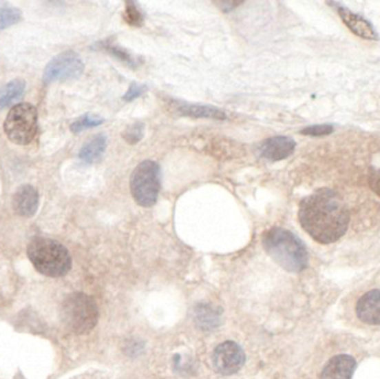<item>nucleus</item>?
I'll return each instance as SVG.
<instances>
[{
	"label": "nucleus",
	"instance_id": "13",
	"mask_svg": "<svg viewBox=\"0 0 380 379\" xmlns=\"http://www.w3.org/2000/svg\"><path fill=\"white\" fill-rule=\"evenodd\" d=\"M356 369V362L349 355L332 357L323 369L320 379H352Z\"/></svg>",
	"mask_w": 380,
	"mask_h": 379
},
{
	"label": "nucleus",
	"instance_id": "1",
	"mask_svg": "<svg viewBox=\"0 0 380 379\" xmlns=\"http://www.w3.org/2000/svg\"><path fill=\"white\" fill-rule=\"evenodd\" d=\"M298 218L311 238L327 245L339 240L345 235L350 213L337 192L321 188L300 201Z\"/></svg>",
	"mask_w": 380,
	"mask_h": 379
},
{
	"label": "nucleus",
	"instance_id": "15",
	"mask_svg": "<svg viewBox=\"0 0 380 379\" xmlns=\"http://www.w3.org/2000/svg\"><path fill=\"white\" fill-rule=\"evenodd\" d=\"M173 107L179 115L184 117L206 118V119H218V121H224L227 118L226 112L217 107L184 103H175Z\"/></svg>",
	"mask_w": 380,
	"mask_h": 379
},
{
	"label": "nucleus",
	"instance_id": "2",
	"mask_svg": "<svg viewBox=\"0 0 380 379\" xmlns=\"http://www.w3.org/2000/svg\"><path fill=\"white\" fill-rule=\"evenodd\" d=\"M262 246L268 255L289 273H300L308 266L307 248L291 230L271 228L262 236Z\"/></svg>",
	"mask_w": 380,
	"mask_h": 379
},
{
	"label": "nucleus",
	"instance_id": "7",
	"mask_svg": "<svg viewBox=\"0 0 380 379\" xmlns=\"http://www.w3.org/2000/svg\"><path fill=\"white\" fill-rule=\"evenodd\" d=\"M84 61L77 52H61L56 56L43 70V83H52L56 81H66L77 79L84 72Z\"/></svg>",
	"mask_w": 380,
	"mask_h": 379
},
{
	"label": "nucleus",
	"instance_id": "17",
	"mask_svg": "<svg viewBox=\"0 0 380 379\" xmlns=\"http://www.w3.org/2000/svg\"><path fill=\"white\" fill-rule=\"evenodd\" d=\"M26 90V83L23 79H14L0 88V110L10 106L12 103L21 99Z\"/></svg>",
	"mask_w": 380,
	"mask_h": 379
},
{
	"label": "nucleus",
	"instance_id": "5",
	"mask_svg": "<svg viewBox=\"0 0 380 379\" xmlns=\"http://www.w3.org/2000/svg\"><path fill=\"white\" fill-rule=\"evenodd\" d=\"M160 186V167L156 161H142L134 170L130 190L137 204L142 207L154 206L158 199Z\"/></svg>",
	"mask_w": 380,
	"mask_h": 379
},
{
	"label": "nucleus",
	"instance_id": "21",
	"mask_svg": "<svg viewBox=\"0 0 380 379\" xmlns=\"http://www.w3.org/2000/svg\"><path fill=\"white\" fill-rule=\"evenodd\" d=\"M124 19L129 26L141 27L144 23V14L139 10L138 7L136 6L135 3H126L125 7Z\"/></svg>",
	"mask_w": 380,
	"mask_h": 379
},
{
	"label": "nucleus",
	"instance_id": "3",
	"mask_svg": "<svg viewBox=\"0 0 380 379\" xmlns=\"http://www.w3.org/2000/svg\"><path fill=\"white\" fill-rule=\"evenodd\" d=\"M34 267L48 277H63L72 269V257L70 252L59 241L54 239H32L27 249Z\"/></svg>",
	"mask_w": 380,
	"mask_h": 379
},
{
	"label": "nucleus",
	"instance_id": "16",
	"mask_svg": "<svg viewBox=\"0 0 380 379\" xmlns=\"http://www.w3.org/2000/svg\"><path fill=\"white\" fill-rule=\"evenodd\" d=\"M107 148V137L104 134L95 136L89 141H87L84 146L81 147L79 152V158L85 163L92 164L99 161L101 156L104 155Z\"/></svg>",
	"mask_w": 380,
	"mask_h": 379
},
{
	"label": "nucleus",
	"instance_id": "6",
	"mask_svg": "<svg viewBox=\"0 0 380 379\" xmlns=\"http://www.w3.org/2000/svg\"><path fill=\"white\" fill-rule=\"evenodd\" d=\"M3 130L7 137L14 144H30L38 132V112L36 107L27 103L12 107L3 124Z\"/></svg>",
	"mask_w": 380,
	"mask_h": 379
},
{
	"label": "nucleus",
	"instance_id": "24",
	"mask_svg": "<svg viewBox=\"0 0 380 379\" xmlns=\"http://www.w3.org/2000/svg\"><path fill=\"white\" fill-rule=\"evenodd\" d=\"M146 90H147V88H146V86H144V85H139V83H131L128 90H127L126 94H125L124 97H123V99H124L125 101H135L137 98L144 95V92H146Z\"/></svg>",
	"mask_w": 380,
	"mask_h": 379
},
{
	"label": "nucleus",
	"instance_id": "20",
	"mask_svg": "<svg viewBox=\"0 0 380 379\" xmlns=\"http://www.w3.org/2000/svg\"><path fill=\"white\" fill-rule=\"evenodd\" d=\"M104 121V118H101V116L86 114V115L81 116V118H78L77 121L72 123V126H70V130L74 134H78V132L101 126Z\"/></svg>",
	"mask_w": 380,
	"mask_h": 379
},
{
	"label": "nucleus",
	"instance_id": "10",
	"mask_svg": "<svg viewBox=\"0 0 380 379\" xmlns=\"http://www.w3.org/2000/svg\"><path fill=\"white\" fill-rule=\"evenodd\" d=\"M296 148V141L287 136H275L262 141L260 154L262 158L271 161H279L288 158Z\"/></svg>",
	"mask_w": 380,
	"mask_h": 379
},
{
	"label": "nucleus",
	"instance_id": "11",
	"mask_svg": "<svg viewBox=\"0 0 380 379\" xmlns=\"http://www.w3.org/2000/svg\"><path fill=\"white\" fill-rule=\"evenodd\" d=\"M12 207L19 216L32 217L37 213L39 207V194L32 185L19 187L12 197Z\"/></svg>",
	"mask_w": 380,
	"mask_h": 379
},
{
	"label": "nucleus",
	"instance_id": "19",
	"mask_svg": "<svg viewBox=\"0 0 380 379\" xmlns=\"http://www.w3.org/2000/svg\"><path fill=\"white\" fill-rule=\"evenodd\" d=\"M101 47L107 52H109L110 55L117 58L118 61H123V63H126L128 66L133 67V68L138 67L139 63H140L138 58H136L133 54H130V52H127L126 49L121 48L120 46H117V45L110 43V41L101 43Z\"/></svg>",
	"mask_w": 380,
	"mask_h": 379
},
{
	"label": "nucleus",
	"instance_id": "23",
	"mask_svg": "<svg viewBox=\"0 0 380 379\" xmlns=\"http://www.w3.org/2000/svg\"><path fill=\"white\" fill-rule=\"evenodd\" d=\"M334 130L335 128L332 125H311V126L304 128L300 134L305 136H311V137H324V136L330 135L334 132Z\"/></svg>",
	"mask_w": 380,
	"mask_h": 379
},
{
	"label": "nucleus",
	"instance_id": "18",
	"mask_svg": "<svg viewBox=\"0 0 380 379\" xmlns=\"http://www.w3.org/2000/svg\"><path fill=\"white\" fill-rule=\"evenodd\" d=\"M23 17L21 10L10 3L0 1V32L19 23Z\"/></svg>",
	"mask_w": 380,
	"mask_h": 379
},
{
	"label": "nucleus",
	"instance_id": "12",
	"mask_svg": "<svg viewBox=\"0 0 380 379\" xmlns=\"http://www.w3.org/2000/svg\"><path fill=\"white\" fill-rule=\"evenodd\" d=\"M356 311L365 324L380 325V289L370 290L360 297Z\"/></svg>",
	"mask_w": 380,
	"mask_h": 379
},
{
	"label": "nucleus",
	"instance_id": "8",
	"mask_svg": "<svg viewBox=\"0 0 380 379\" xmlns=\"http://www.w3.org/2000/svg\"><path fill=\"white\" fill-rule=\"evenodd\" d=\"M213 366L215 371L224 376L238 373L245 364V353L237 342L233 340L218 345L213 353Z\"/></svg>",
	"mask_w": 380,
	"mask_h": 379
},
{
	"label": "nucleus",
	"instance_id": "4",
	"mask_svg": "<svg viewBox=\"0 0 380 379\" xmlns=\"http://www.w3.org/2000/svg\"><path fill=\"white\" fill-rule=\"evenodd\" d=\"M61 318L66 327L77 335H86L98 322L99 309L95 299L84 293H72L61 305Z\"/></svg>",
	"mask_w": 380,
	"mask_h": 379
},
{
	"label": "nucleus",
	"instance_id": "25",
	"mask_svg": "<svg viewBox=\"0 0 380 379\" xmlns=\"http://www.w3.org/2000/svg\"><path fill=\"white\" fill-rule=\"evenodd\" d=\"M368 183L370 190L380 197V168H374V170H370Z\"/></svg>",
	"mask_w": 380,
	"mask_h": 379
},
{
	"label": "nucleus",
	"instance_id": "14",
	"mask_svg": "<svg viewBox=\"0 0 380 379\" xmlns=\"http://www.w3.org/2000/svg\"><path fill=\"white\" fill-rule=\"evenodd\" d=\"M222 310L211 304L197 305L193 311L195 322L202 331H211L222 324Z\"/></svg>",
	"mask_w": 380,
	"mask_h": 379
},
{
	"label": "nucleus",
	"instance_id": "9",
	"mask_svg": "<svg viewBox=\"0 0 380 379\" xmlns=\"http://www.w3.org/2000/svg\"><path fill=\"white\" fill-rule=\"evenodd\" d=\"M335 5L337 9L341 21H344L346 26L348 27L349 30L358 37L367 39V41H378V34L374 30V26L370 21H367L360 14H355L350 9L341 6L340 3H330Z\"/></svg>",
	"mask_w": 380,
	"mask_h": 379
},
{
	"label": "nucleus",
	"instance_id": "22",
	"mask_svg": "<svg viewBox=\"0 0 380 379\" xmlns=\"http://www.w3.org/2000/svg\"><path fill=\"white\" fill-rule=\"evenodd\" d=\"M145 126L141 123H136V124L131 125L125 130L123 134L125 141H127V144L135 145L138 144L139 141L144 137Z\"/></svg>",
	"mask_w": 380,
	"mask_h": 379
}]
</instances>
